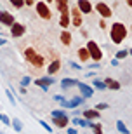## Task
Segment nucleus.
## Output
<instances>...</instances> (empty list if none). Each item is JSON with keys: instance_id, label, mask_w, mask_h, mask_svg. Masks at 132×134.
Here are the masks:
<instances>
[{"instance_id": "f8f14e48", "label": "nucleus", "mask_w": 132, "mask_h": 134, "mask_svg": "<svg viewBox=\"0 0 132 134\" xmlns=\"http://www.w3.org/2000/svg\"><path fill=\"white\" fill-rule=\"evenodd\" d=\"M80 89V96H82L83 99H89V98H92V94H94V89L90 87V85H87V84H83V82H78V85H77Z\"/></svg>"}, {"instance_id": "1a4fd4ad", "label": "nucleus", "mask_w": 132, "mask_h": 134, "mask_svg": "<svg viewBox=\"0 0 132 134\" xmlns=\"http://www.w3.org/2000/svg\"><path fill=\"white\" fill-rule=\"evenodd\" d=\"M23 35H26V26L19 21H16L14 25L10 26V37H14V38H21Z\"/></svg>"}, {"instance_id": "49530a36", "label": "nucleus", "mask_w": 132, "mask_h": 134, "mask_svg": "<svg viewBox=\"0 0 132 134\" xmlns=\"http://www.w3.org/2000/svg\"><path fill=\"white\" fill-rule=\"evenodd\" d=\"M129 56H132V47H130V49H129Z\"/></svg>"}, {"instance_id": "f257e3e1", "label": "nucleus", "mask_w": 132, "mask_h": 134, "mask_svg": "<svg viewBox=\"0 0 132 134\" xmlns=\"http://www.w3.org/2000/svg\"><path fill=\"white\" fill-rule=\"evenodd\" d=\"M127 35H129V28L120 21H115L111 25V28H110V38H111V42L115 45H120L127 38Z\"/></svg>"}, {"instance_id": "f03ea898", "label": "nucleus", "mask_w": 132, "mask_h": 134, "mask_svg": "<svg viewBox=\"0 0 132 134\" xmlns=\"http://www.w3.org/2000/svg\"><path fill=\"white\" fill-rule=\"evenodd\" d=\"M25 59L28 65H31L35 70H42L45 66V58L42 54H38L33 47H26L25 49Z\"/></svg>"}, {"instance_id": "37998d69", "label": "nucleus", "mask_w": 132, "mask_h": 134, "mask_svg": "<svg viewBox=\"0 0 132 134\" xmlns=\"http://www.w3.org/2000/svg\"><path fill=\"white\" fill-rule=\"evenodd\" d=\"M118 63H120V61H117V59H115V58H113V59H111V65H113V66H118Z\"/></svg>"}, {"instance_id": "8fccbe9b", "label": "nucleus", "mask_w": 132, "mask_h": 134, "mask_svg": "<svg viewBox=\"0 0 132 134\" xmlns=\"http://www.w3.org/2000/svg\"><path fill=\"white\" fill-rule=\"evenodd\" d=\"M130 134H132V132H130Z\"/></svg>"}, {"instance_id": "0eeeda50", "label": "nucleus", "mask_w": 132, "mask_h": 134, "mask_svg": "<svg viewBox=\"0 0 132 134\" xmlns=\"http://www.w3.org/2000/svg\"><path fill=\"white\" fill-rule=\"evenodd\" d=\"M70 120L71 119H70L68 115H61V117H52L50 122H52V125L56 127V129H68Z\"/></svg>"}, {"instance_id": "b1692460", "label": "nucleus", "mask_w": 132, "mask_h": 134, "mask_svg": "<svg viewBox=\"0 0 132 134\" xmlns=\"http://www.w3.org/2000/svg\"><path fill=\"white\" fill-rule=\"evenodd\" d=\"M127 58H129V51L127 49H120V51H117V54H115V59H117V61L127 59Z\"/></svg>"}, {"instance_id": "393cba45", "label": "nucleus", "mask_w": 132, "mask_h": 134, "mask_svg": "<svg viewBox=\"0 0 132 134\" xmlns=\"http://www.w3.org/2000/svg\"><path fill=\"white\" fill-rule=\"evenodd\" d=\"M10 125L14 127V131H16V132H21V131H23V122H21L19 119H12Z\"/></svg>"}, {"instance_id": "a211bd4d", "label": "nucleus", "mask_w": 132, "mask_h": 134, "mask_svg": "<svg viewBox=\"0 0 132 134\" xmlns=\"http://www.w3.org/2000/svg\"><path fill=\"white\" fill-rule=\"evenodd\" d=\"M75 85H78V80L77 79H70V77H66V79L61 80V89L63 91H70L71 87H75Z\"/></svg>"}, {"instance_id": "a878e982", "label": "nucleus", "mask_w": 132, "mask_h": 134, "mask_svg": "<svg viewBox=\"0 0 132 134\" xmlns=\"http://www.w3.org/2000/svg\"><path fill=\"white\" fill-rule=\"evenodd\" d=\"M92 89L106 91V85H104V82H103V80H97V79H94V82H92Z\"/></svg>"}, {"instance_id": "a18cd8bd", "label": "nucleus", "mask_w": 132, "mask_h": 134, "mask_svg": "<svg viewBox=\"0 0 132 134\" xmlns=\"http://www.w3.org/2000/svg\"><path fill=\"white\" fill-rule=\"evenodd\" d=\"M125 4H127L129 7H132V0H127V2H125Z\"/></svg>"}, {"instance_id": "c03bdc74", "label": "nucleus", "mask_w": 132, "mask_h": 134, "mask_svg": "<svg viewBox=\"0 0 132 134\" xmlns=\"http://www.w3.org/2000/svg\"><path fill=\"white\" fill-rule=\"evenodd\" d=\"M5 44H7V40H5V38H0V47H2V45H5Z\"/></svg>"}, {"instance_id": "cd10ccee", "label": "nucleus", "mask_w": 132, "mask_h": 134, "mask_svg": "<svg viewBox=\"0 0 132 134\" xmlns=\"http://www.w3.org/2000/svg\"><path fill=\"white\" fill-rule=\"evenodd\" d=\"M0 122H2V124H5V125H10V122H12V120H10L5 113H0Z\"/></svg>"}, {"instance_id": "9b49d317", "label": "nucleus", "mask_w": 132, "mask_h": 134, "mask_svg": "<svg viewBox=\"0 0 132 134\" xmlns=\"http://www.w3.org/2000/svg\"><path fill=\"white\" fill-rule=\"evenodd\" d=\"M77 7L82 14H92L94 12V4L92 2H89V0H78L77 2Z\"/></svg>"}, {"instance_id": "39448f33", "label": "nucleus", "mask_w": 132, "mask_h": 134, "mask_svg": "<svg viewBox=\"0 0 132 134\" xmlns=\"http://www.w3.org/2000/svg\"><path fill=\"white\" fill-rule=\"evenodd\" d=\"M94 10L101 16V19H110L111 14H113V9L106 2H96V4H94Z\"/></svg>"}, {"instance_id": "ddd939ff", "label": "nucleus", "mask_w": 132, "mask_h": 134, "mask_svg": "<svg viewBox=\"0 0 132 134\" xmlns=\"http://www.w3.org/2000/svg\"><path fill=\"white\" fill-rule=\"evenodd\" d=\"M35 84L42 87V91H49V85L54 84V79L52 77H38V79L35 80Z\"/></svg>"}, {"instance_id": "f3484780", "label": "nucleus", "mask_w": 132, "mask_h": 134, "mask_svg": "<svg viewBox=\"0 0 132 134\" xmlns=\"http://www.w3.org/2000/svg\"><path fill=\"white\" fill-rule=\"evenodd\" d=\"M103 82H104V85H106V89H111V91H120V87H122V84H120L118 80L111 79V77H106Z\"/></svg>"}, {"instance_id": "20e7f679", "label": "nucleus", "mask_w": 132, "mask_h": 134, "mask_svg": "<svg viewBox=\"0 0 132 134\" xmlns=\"http://www.w3.org/2000/svg\"><path fill=\"white\" fill-rule=\"evenodd\" d=\"M35 10H37L38 18L44 19V21H49L50 18H52V10H50L47 2H37V4H35Z\"/></svg>"}, {"instance_id": "dca6fc26", "label": "nucleus", "mask_w": 132, "mask_h": 134, "mask_svg": "<svg viewBox=\"0 0 132 134\" xmlns=\"http://www.w3.org/2000/svg\"><path fill=\"white\" fill-rule=\"evenodd\" d=\"M59 40H61V44H63L64 47H70L71 42H73V37H71V33H70L68 30H63L59 33Z\"/></svg>"}, {"instance_id": "7ed1b4c3", "label": "nucleus", "mask_w": 132, "mask_h": 134, "mask_svg": "<svg viewBox=\"0 0 132 134\" xmlns=\"http://www.w3.org/2000/svg\"><path fill=\"white\" fill-rule=\"evenodd\" d=\"M85 47H87L89 54H90V59H92L94 63H99V61L103 59V51H101V47L97 45V42H94V40H89Z\"/></svg>"}, {"instance_id": "79ce46f5", "label": "nucleus", "mask_w": 132, "mask_h": 134, "mask_svg": "<svg viewBox=\"0 0 132 134\" xmlns=\"http://www.w3.org/2000/svg\"><path fill=\"white\" fill-rule=\"evenodd\" d=\"M19 92H21V94H26L28 91H26V87H19Z\"/></svg>"}, {"instance_id": "4c0bfd02", "label": "nucleus", "mask_w": 132, "mask_h": 134, "mask_svg": "<svg viewBox=\"0 0 132 134\" xmlns=\"http://www.w3.org/2000/svg\"><path fill=\"white\" fill-rule=\"evenodd\" d=\"M54 101H59V103H61V101H64V98H63V96H54Z\"/></svg>"}, {"instance_id": "a19ab883", "label": "nucleus", "mask_w": 132, "mask_h": 134, "mask_svg": "<svg viewBox=\"0 0 132 134\" xmlns=\"http://www.w3.org/2000/svg\"><path fill=\"white\" fill-rule=\"evenodd\" d=\"M82 37H89V31L85 28H82Z\"/></svg>"}, {"instance_id": "09e8293b", "label": "nucleus", "mask_w": 132, "mask_h": 134, "mask_svg": "<svg viewBox=\"0 0 132 134\" xmlns=\"http://www.w3.org/2000/svg\"><path fill=\"white\" fill-rule=\"evenodd\" d=\"M0 134H4V132H0Z\"/></svg>"}, {"instance_id": "72a5a7b5", "label": "nucleus", "mask_w": 132, "mask_h": 134, "mask_svg": "<svg viewBox=\"0 0 132 134\" xmlns=\"http://www.w3.org/2000/svg\"><path fill=\"white\" fill-rule=\"evenodd\" d=\"M78 124L82 125V127H89V125H90V122H89L87 119H78Z\"/></svg>"}, {"instance_id": "2eb2a0df", "label": "nucleus", "mask_w": 132, "mask_h": 134, "mask_svg": "<svg viewBox=\"0 0 132 134\" xmlns=\"http://www.w3.org/2000/svg\"><path fill=\"white\" fill-rule=\"evenodd\" d=\"M83 119H87L89 122H94V120L101 119V111H97L94 108H87V110H83Z\"/></svg>"}, {"instance_id": "c85d7f7f", "label": "nucleus", "mask_w": 132, "mask_h": 134, "mask_svg": "<svg viewBox=\"0 0 132 134\" xmlns=\"http://www.w3.org/2000/svg\"><path fill=\"white\" fill-rule=\"evenodd\" d=\"M108 108H110V104H108V103H99V104L94 106V110H97V111H103V110H108Z\"/></svg>"}, {"instance_id": "de8ad7c7", "label": "nucleus", "mask_w": 132, "mask_h": 134, "mask_svg": "<svg viewBox=\"0 0 132 134\" xmlns=\"http://www.w3.org/2000/svg\"><path fill=\"white\" fill-rule=\"evenodd\" d=\"M130 31H132V25H130Z\"/></svg>"}, {"instance_id": "6ab92c4d", "label": "nucleus", "mask_w": 132, "mask_h": 134, "mask_svg": "<svg viewBox=\"0 0 132 134\" xmlns=\"http://www.w3.org/2000/svg\"><path fill=\"white\" fill-rule=\"evenodd\" d=\"M56 9L61 14H68L70 12V2H66V0H56Z\"/></svg>"}, {"instance_id": "ea45409f", "label": "nucleus", "mask_w": 132, "mask_h": 134, "mask_svg": "<svg viewBox=\"0 0 132 134\" xmlns=\"http://www.w3.org/2000/svg\"><path fill=\"white\" fill-rule=\"evenodd\" d=\"M89 68H92V70H96V68H99V63H92V65L89 66Z\"/></svg>"}, {"instance_id": "4468645a", "label": "nucleus", "mask_w": 132, "mask_h": 134, "mask_svg": "<svg viewBox=\"0 0 132 134\" xmlns=\"http://www.w3.org/2000/svg\"><path fill=\"white\" fill-rule=\"evenodd\" d=\"M59 71H61V61L56 58V59H52L49 65H47V75H50V77H52V75L59 73Z\"/></svg>"}, {"instance_id": "473e14b6", "label": "nucleus", "mask_w": 132, "mask_h": 134, "mask_svg": "<svg viewBox=\"0 0 132 134\" xmlns=\"http://www.w3.org/2000/svg\"><path fill=\"white\" fill-rule=\"evenodd\" d=\"M31 84V79L30 77H23V80H21V87H26V85Z\"/></svg>"}, {"instance_id": "423d86ee", "label": "nucleus", "mask_w": 132, "mask_h": 134, "mask_svg": "<svg viewBox=\"0 0 132 134\" xmlns=\"http://www.w3.org/2000/svg\"><path fill=\"white\" fill-rule=\"evenodd\" d=\"M70 18H71V26H75V28H82L83 16L78 10V7H70Z\"/></svg>"}, {"instance_id": "4be33fe9", "label": "nucleus", "mask_w": 132, "mask_h": 134, "mask_svg": "<svg viewBox=\"0 0 132 134\" xmlns=\"http://www.w3.org/2000/svg\"><path fill=\"white\" fill-rule=\"evenodd\" d=\"M117 129H118L120 134H130V131H129V127L125 125L123 120H117Z\"/></svg>"}, {"instance_id": "2f4dec72", "label": "nucleus", "mask_w": 132, "mask_h": 134, "mask_svg": "<svg viewBox=\"0 0 132 134\" xmlns=\"http://www.w3.org/2000/svg\"><path fill=\"white\" fill-rule=\"evenodd\" d=\"M50 115H52V117H61V115H68V113H66L64 110H54Z\"/></svg>"}, {"instance_id": "9d476101", "label": "nucleus", "mask_w": 132, "mask_h": 134, "mask_svg": "<svg viewBox=\"0 0 132 134\" xmlns=\"http://www.w3.org/2000/svg\"><path fill=\"white\" fill-rule=\"evenodd\" d=\"M14 23H16V18L10 14L9 10H0V25H4V26H7V28H10Z\"/></svg>"}, {"instance_id": "f704fd0d", "label": "nucleus", "mask_w": 132, "mask_h": 134, "mask_svg": "<svg viewBox=\"0 0 132 134\" xmlns=\"http://www.w3.org/2000/svg\"><path fill=\"white\" fill-rule=\"evenodd\" d=\"M99 28H101V30H106V28H108L106 19H99Z\"/></svg>"}, {"instance_id": "412c9836", "label": "nucleus", "mask_w": 132, "mask_h": 134, "mask_svg": "<svg viewBox=\"0 0 132 134\" xmlns=\"http://www.w3.org/2000/svg\"><path fill=\"white\" fill-rule=\"evenodd\" d=\"M59 25H61V28H63V30H68V28H70V25H71L70 12H68V14H61V18H59Z\"/></svg>"}, {"instance_id": "6e6552de", "label": "nucleus", "mask_w": 132, "mask_h": 134, "mask_svg": "<svg viewBox=\"0 0 132 134\" xmlns=\"http://www.w3.org/2000/svg\"><path fill=\"white\" fill-rule=\"evenodd\" d=\"M83 98L82 96H77V98H73V99H64L61 101V106H63L64 110H75V108H78V104L83 103Z\"/></svg>"}, {"instance_id": "5701e85b", "label": "nucleus", "mask_w": 132, "mask_h": 134, "mask_svg": "<svg viewBox=\"0 0 132 134\" xmlns=\"http://www.w3.org/2000/svg\"><path fill=\"white\" fill-rule=\"evenodd\" d=\"M90 129H92L94 134H104L103 132V125L99 124V122H90V125H89Z\"/></svg>"}, {"instance_id": "aec40b11", "label": "nucleus", "mask_w": 132, "mask_h": 134, "mask_svg": "<svg viewBox=\"0 0 132 134\" xmlns=\"http://www.w3.org/2000/svg\"><path fill=\"white\" fill-rule=\"evenodd\" d=\"M77 56H78L80 63H87V61L90 59V54H89L87 47H78V51H77Z\"/></svg>"}, {"instance_id": "c756f323", "label": "nucleus", "mask_w": 132, "mask_h": 134, "mask_svg": "<svg viewBox=\"0 0 132 134\" xmlns=\"http://www.w3.org/2000/svg\"><path fill=\"white\" fill-rule=\"evenodd\" d=\"M38 124L42 125V127H44V129L47 131V132H52V127H50V125L47 124V122H45V120H42V119H40V120H38Z\"/></svg>"}, {"instance_id": "7c9ffc66", "label": "nucleus", "mask_w": 132, "mask_h": 134, "mask_svg": "<svg viewBox=\"0 0 132 134\" xmlns=\"http://www.w3.org/2000/svg\"><path fill=\"white\" fill-rule=\"evenodd\" d=\"M5 94H7V98H9V101H10V104H16V98H14V94L10 92L9 89L5 91Z\"/></svg>"}, {"instance_id": "58836bf2", "label": "nucleus", "mask_w": 132, "mask_h": 134, "mask_svg": "<svg viewBox=\"0 0 132 134\" xmlns=\"http://www.w3.org/2000/svg\"><path fill=\"white\" fill-rule=\"evenodd\" d=\"M68 134H77V129L75 127H68Z\"/></svg>"}, {"instance_id": "e433bc0d", "label": "nucleus", "mask_w": 132, "mask_h": 134, "mask_svg": "<svg viewBox=\"0 0 132 134\" xmlns=\"http://www.w3.org/2000/svg\"><path fill=\"white\" fill-rule=\"evenodd\" d=\"M37 2H33V0H25V5L26 7H31V5H35Z\"/></svg>"}, {"instance_id": "bb28decb", "label": "nucleus", "mask_w": 132, "mask_h": 134, "mask_svg": "<svg viewBox=\"0 0 132 134\" xmlns=\"http://www.w3.org/2000/svg\"><path fill=\"white\" fill-rule=\"evenodd\" d=\"M10 5L16 9H21V7H25V0H10Z\"/></svg>"}, {"instance_id": "c9c22d12", "label": "nucleus", "mask_w": 132, "mask_h": 134, "mask_svg": "<svg viewBox=\"0 0 132 134\" xmlns=\"http://www.w3.org/2000/svg\"><path fill=\"white\" fill-rule=\"evenodd\" d=\"M70 66H71L73 70H82V66H80V65H77V63H73V61H70Z\"/></svg>"}]
</instances>
